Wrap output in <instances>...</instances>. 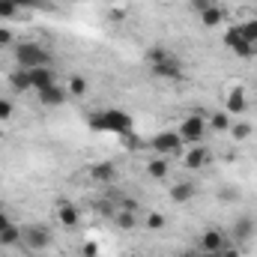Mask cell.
Returning <instances> with one entry per match:
<instances>
[{
    "instance_id": "obj_1",
    "label": "cell",
    "mask_w": 257,
    "mask_h": 257,
    "mask_svg": "<svg viewBox=\"0 0 257 257\" xmlns=\"http://www.w3.org/2000/svg\"><path fill=\"white\" fill-rule=\"evenodd\" d=\"M87 126L93 132H108V135H123L126 138V135L135 132V120L128 117L126 111H120V108H105V111L90 114Z\"/></svg>"
},
{
    "instance_id": "obj_2",
    "label": "cell",
    "mask_w": 257,
    "mask_h": 257,
    "mask_svg": "<svg viewBox=\"0 0 257 257\" xmlns=\"http://www.w3.org/2000/svg\"><path fill=\"white\" fill-rule=\"evenodd\" d=\"M15 63H18V69H36V66L51 63V54L36 42H21V45H15Z\"/></svg>"
},
{
    "instance_id": "obj_3",
    "label": "cell",
    "mask_w": 257,
    "mask_h": 257,
    "mask_svg": "<svg viewBox=\"0 0 257 257\" xmlns=\"http://www.w3.org/2000/svg\"><path fill=\"white\" fill-rule=\"evenodd\" d=\"M183 138H180V132H159L153 141H150V147H153V153H159V156H183L186 150H183Z\"/></svg>"
},
{
    "instance_id": "obj_4",
    "label": "cell",
    "mask_w": 257,
    "mask_h": 257,
    "mask_svg": "<svg viewBox=\"0 0 257 257\" xmlns=\"http://www.w3.org/2000/svg\"><path fill=\"white\" fill-rule=\"evenodd\" d=\"M21 242H24L27 248H33V251H45V248L51 245V230H48L45 224H27V227L21 230Z\"/></svg>"
},
{
    "instance_id": "obj_5",
    "label": "cell",
    "mask_w": 257,
    "mask_h": 257,
    "mask_svg": "<svg viewBox=\"0 0 257 257\" xmlns=\"http://www.w3.org/2000/svg\"><path fill=\"white\" fill-rule=\"evenodd\" d=\"M177 132H180V138H183L186 144H203V135H206L209 128H206V120H203L200 114H194V117H186Z\"/></svg>"
},
{
    "instance_id": "obj_6",
    "label": "cell",
    "mask_w": 257,
    "mask_h": 257,
    "mask_svg": "<svg viewBox=\"0 0 257 257\" xmlns=\"http://www.w3.org/2000/svg\"><path fill=\"white\" fill-rule=\"evenodd\" d=\"M227 245H230L227 236H224L221 230H215V227H209L206 233H200V242H197V248H200V251H209V254H221Z\"/></svg>"
},
{
    "instance_id": "obj_7",
    "label": "cell",
    "mask_w": 257,
    "mask_h": 257,
    "mask_svg": "<svg viewBox=\"0 0 257 257\" xmlns=\"http://www.w3.org/2000/svg\"><path fill=\"white\" fill-rule=\"evenodd\" d=\"M254 230H257L254 218H251V215H239V218L233 221V227H230V239H233L236 245H245V242L254 236Z\"/></svg>"
},
{
    "instance_id": "obj_8",
    "label": "cell",
    "mask_w": 257,
    "mask_h": 257,
    "mask_svg": "<svg viewBox=\"0 0 257 257\" xmlns=\"http://www.w3.org/2000/svg\"><path fill=\"white\" fill-rule=\"evenodd\" d=\"M153 75L156 78H165V81H183V63H180V57L174 54V57L156 63L153 66Z\"/></svg>"
},
{
    "instance_id": "obj_9",
    "label": "cell",
    "mask_w": 257,
    "mask_h": 257,
    "mask_svg": "<svg viewBox=\"0 0 257 257\" xmlns=\"http://www.w3.org/2000/svg\"><path fill=\"white\" fill-rule=\"evenodd\" d=\"M57 84V75L51 72V66H36V69H30V87L36 90V93H42V90H48V87H54Z\"/></svg>"
},
{
    "instance_id": "obj_10",
    "label": "cell",
    "mask_w": 257,
    "mask_h": 257,
    "mask_svg": "<svg viewBox=\"0 0 257 257\" xmlns=\"http://www.w3.org/2000/svg\"><path fill=\"white\" fill-rule=\"evenodd\" d=\"M248 108V96H245V87H233L227 96H224V111L233 117V114H245Z\"/></svg>"
},
{
    "instance_id": "obj_11",
    "label": "cell",
    "mask_w": 257,
    "mask_h": 257,
    "mask_svg": "<svg viewBox=\"0 0 257 257\" xmlns=\"http://www.w3.org/2000/svg\"><path fill=\"white\" fill-rule=\"evenodd\" d=\"M78 221H81L78 209L66 197H57V224H63L66 230H72V227H78Z\"/></svg>"
},
{
    "instance_id": "obj_12",
    "label": "cell",
    "mask_w": 257,
    "mask_h": 257,
    "mask_svg": "<svg viewBox=\"0 0 257 257\" xmlns=\"http://www.w3.org/2000/svg\"><path fill=\"white\" fill-rule=\"evenodd\" d=\"M39 102H42L45 108H63L66 102H69V90L60 87V84H54V87H48V90L39 93Z\"/></svg>"
},
{
    "instance_id": "obj_13",
    "label": "cell",
    "mask_w": 257,
    "mask_h": 257,
    "mask_svg": "<svg viewBox=\"0 0 257 257\" xmlns=\"http://www.w3.org/2000/svg\"><path fill=\"white\" fill-rule=\"evenodd\" d=\"M206 162H209V150H206L203 144H194L189 153H183V165H186L189 171H200V168H206Z\"/></svg>"
},
{
    "instance_id": "obj_14",
    "label": "cell",
    "mask_w": 257,
    "mask_h": 257,
    "mask_svg": "<svg viewBox=\"0 0 257 257\" xmlns=\"http://www.w3.org/2000/svg\"><path fill=\"white\" fill-rule=\"evenodd\" d=\"M90 177L96 183H114L117 180V165L114 162H99V165L90 168Z\"/></svg>"
},
{
    "instance_id": "obj_15",
    "label": "cell",
    "mask_w": 257,
    "mask_h": 257,
    "mask_svg": "<svg viewBox=\"0 0 257 257\" xmlns=\"http://www.w3.org/2000/svg\"><path fill=\"white\" fill-rule=\"evenodd\" d=\"M197 18H200L203 27H218V24H224V9H221L218 3H212V6H206Z\"/></svg>"
},
{
    "instance_id": "obj_16",
    "label": "cell",
    "mask_w": 257,
    "mask_h": 257,
    "mask_svg": "<svg viewBox=\"0 0 257 257\" xmlns=\"http://www.w3.org/2000/svg\"><path fill=\"white\" fill-rule=\"evenodd\" d=\"M194 192H197L194 183H177V186L171 189V200H174V203H189L194 197Z\"/></svg>"
},
{
    "instance_id": "obj_17",
    "label": "cell",
    "mask_w": 257,
    "mask_h": 257,
    "mask_svg": "<svg viewBox=\"0 0 257 257\" xmlns=\"http://www.w3.org/2000/svg\"><path fill=\"white\" fill-rule=\"evenodd\" d=\"M9 84H12L18 93L33 90V87H30V69H15V72H9Z\"/></svg>"
},
{
    "instance_id": "obj_18",
    "label": "cell",
    "mask_w": 257,
    "mask_h": 257,
    "mask_svg": "<svg viewBox=\"0 0 257 257\" xmlns=\"http://www.w3.org/2000/svg\"><path fill=\"white\" fill-rule=\"evenodd\" d=\"M21 242V227L18 224H9L6 230H0V248H12Z\"/></svg>"
},
{
    "instance_id": "obj_19",
    "label": "cell",
    "mask_w": 257,
    "mask_h": 257,
    "mask_svg": "<svg viewBox=\"0 0 257 257\" xmlns=\"http://www.w3.org/2000/svg\"><path fill=\"white\" fill-rule=\"evenodd\" d=\"M206 128L209 132H230V114L227 111H218L206 120Z\"/></svg>"
},
{
    "instance_id": "obj_20",
    "label": "cell",
    "mask_w": 257,
    "mask_h": 257,
    "mask_svg": "<svg viewBox=\"0 0 257 257\" xmlns=\"http://www.w3.org/2000/svg\"><path fill=\"white\" fill-rule=\"evenodd\" d=\"M147 174H150L153 180H165V177H168V162H165V156H156V159H150V165H147Z\"/></svg>"
},
{
    "instance_id": "obj_21",
    "label": "cell",
    "mask_w": 257,
    "mask_h": 257,
    "mask_svg": "<svg viewBox=\"0 0 257 257\" xmlns=\"http://www.w3.org/2000/svg\"><path fill=\"white\" fill-rule=\"evenodd\" d=\"M114 224H117L120 230H132V227L138 224V215H135V212H128V209H120V212L114 215Z\"/></svg>"
},
{
    "instance_id": "obj_22",
    "label": "cell",
    "mask_w": 257,
    "mask_h": 257,
    "mask_svg": "<svg viewBox=\"0 0 257 257\" xmlns=\"http://www.w3.org/2000/svg\"><path fill=\"white\" fill-rule=\"evenodd\" d=\"M66 90H69V96H84V93H87V78H84V75H72Z\"/></svg>"
},
{
    "instance_id": "obj_23",
    "label": "cell",
    "mask_w": 257,
    "mask_h": 257,
    "mask_svg": "<svg viewBox=\"0 0 257 257\" xmlns=\"http://www.w3.org/2000/svg\"><path fill=\"white\" fill-rule=\"evenodd\" d=\"M239 33H242V39H245V42H254V45H257V18L242 21V24H239Z\"/></svg>"
},
{
    "instance_id": "obj_24",
    "label": "cell",
    "mask_w": 257,
    "mask_h": 257,
    "mask_svg": "<svg viewBox=\"0 0 257 257\" xmlns=\"http://www.w3.org/2000/svg\"><path fill=\"white\" fill-rule=\"evenodd\" d=\"M233 54H236V57H242V60H254V57H257V45H254V42H245V39H242V42L233 48Z\"/></svg>"
},
{
    "instance_id": "obj_25",
    "label": "cell",
    "mask_w": 257,
    "mask_h": 257,
    "mask_svg": "<svg viewBox=\"0 0 257 257\" xmlns=\"http://www.w3.org/2000/svg\"><path fill=\"white\" fill-rule=\"evenodd\" d=\"M239 42H242V33H239V24H230V27L224 30V45H227V48L233 51V48H236Z\"/></svg>"
},
{
    "instance_id": "obj_26",
    "label": "cell",
    "mask_w": 257,
    "mask_h": 257,
    "mask_svg": "<svg viewBox=\"0 0 257 257\" xmlns=\"http://www.w3.org/2000/svg\"><path fill=\"white\" fill-rule=\"evenodd\" d=\"M230 135H233V141H245V138H251V123H245V120L230 123Z\"/></svg>"
},
{
    "instance_id": "obj_27",
    "label": "cell",
    "mask_w": 257,
    "mask_h": 257,
    "mask_svg": "<svg viewBox=\"0 0 257 257\" xmlns=\"http://www.w3.org/2000/svg\"><path fill=\"white\" fill-rule=\"evenodd\" d=\"M168 57H174L168 48H150V51H147V60H150V66L162 63V60H168Z\"/></svg>"
},
{
    "instance_id": "obj_28",
    "label": "cell",
    "mask_w": 257,
    "mask_h": 257,
    "mask_svg": "<svg viewBox=\"0 0 257 257\" xmlns=\"http://www.w3.org/2000/svg\"><path fill=\"white\" fill-rule=\"evenodd\" d=\"M218 200H221V203H236V200H239V189H233V186L218 189Z\"/></svg>"
},
{
    "instance_id": "obj_29",
    "label": "cell",
    "mask_w": 257,
    "mask_h": 257,
    "mask_svg": "<svg viewBox=\"0 0 257 257\" xmlns=\"http://www.w3.org/2000/svg\"><path fill=\"white\" fill-rule=\"evenodd\" d=\"M165 224H168V221H165L162 212H150V215H147V227H150V230H162Z\"/></svg>"
},
{
    "instance_id": "obj_30",
    "label": "cell",
    "mask_w": 257,
    "mask_h": 257,
    "mask_svg": "<svg viewBox=\"0 0 257 257\" xmlns=\"http://www.w3.org/2000/svg\"><path fill=\"white\" fill-rule=\"evenodd\" d=\"M15 15H18L15 0H0V18H15Z\"/></svg>"
},
{
    "instance_id": "obj_31",
    "label": "cell",
    "mask_w": 257,
    "mask_h": 257,
    "mask_svg": "<svg viewBox=\"0 0 257 257\" xmlns=\"http://www.w3.org/2000/svg\"><path fill=\"white\" fill-rule=\"evenodd\" d=\"M12 111H15V105H12L9 99H3V96H0V123H3V120H9V117H12Z\"/></svg>"
},
{
    "instance_id": "obj_32",
    "label": "cell",
    "mask_w": 257,
    "mask_h": 257,
    "mask_svg": "<svg viewBox=\"0 0 257 257\" xmlns=\"http://www.w3.org/2000/svg\"><path fill=\"white\" fill-rule=\"evenodd\" d=\"M81 254L84 257H99V245H96L93 239H87V242L81 245Z\"/></svg>"
},
{
    "instance_id": "obj_33",
    "label": "cell",
    "mask_w": 257,
    "mask_h": 257,
    "mask_svg": "<svg viewBox=\"0 0 257 257\" xmlns=\"http://www.w3.org/2000/svg\"><path fill=\"white\" fill-rule=\"evenodd\" d=\"M12 39H15L12 30L9 27H0V45H12Z\"/></svg>"
},
{
    "instance_id": "obj_34",
    "label": "cell",
    "mask_w": 257,
    "mask_h": 257,
    "mask_svg": "<svg viewBox=\"0 0 257 257\" xmlns=\"http://www.w3.org/2000/svg\"><path fill=\"white\" fill-rule=\"evenodd\" d=\"M120 209H128V212H135V209H138V200H135V197H123V200H120Z\"/></svg>"
},
{
    "instance_id": "obj_35",
    "label": "cell",
    "mask_w": 257,
    "mask_h": 257,
    "mask_svg": "<svg viewBox=\"0 0 257 257\" xmlns=\"http://www.w3.org/2000/svg\"><path fill=\"white\" fill-rule=\"evenodd\" d=\"M39 3H42V0H15V6H18V9H36Z\"/></svg>"
},
{
    "instance_id": "obj_36",
    "label": "cell",
    "mask_w": 257,
    "mask_h": 257,
    "mask_svg": "<svg viewBox=\"0 0 257 257\" xmlns=\"http://www.w3.org/2000/svg\"><path fill=\"white\" fill-rule=\"evenodd\" d=\"M206 6H212V3H209V0H192V9L197 12V15H200V12H203Z\"/></svg>"
},
{
    "instance_id": "obj_37",
    "label": "cell",
    "mask_w": 257,
    "mask_h": 257,
    "mask_svg": "<svg viewBox=\"0 0 257 257\" xmlns=\"http://www.w3.org/2000/svg\"><path fill=\"white\" fill-rule=\"evenodd\" d=\"M221 257H239V248H230V245H227V248L221 251Z\"/></svg>"
},
{
    "instance_id": "obj_38",
    "label": "cell",
    "mask_w": 257,
    "mask_h": 257,
    "mask_svg": "<svg viewBox=\"0 0 257 257\" xmlns=\"http://www.w3.org/2000/svg\"><path fill=\"white\" fill-rule=\"evenodd\" d=\"M9 224H12V221H9V215H6V212H0V230H6Z\"/></svg>"
},
{
    "instance_id": "obj_39",
    "label": "cell",
    "mask_w": 257,
    "mask_h": 257,
    "mask_svg": "<svg viewBox=\"0 0 257 257\" xmlns=\"http://www.w3.org/2000/svg\"><path fill=\"white\" fill-rule=\"evenodd\" d=\"M194 257H221V254H209V251H197Z\"/></svg>"
},
{
    "instance_id": "obj_40",
    "label": "cell",
    "mask_w": 257,
    "mask_h": 257,
    "mask_svg": "<svg viewBox=\"0 0 257 257\" xmlns=\"http://www.w3.org/2000/svg\"><path fill=\"white\" fill-rule=\"evenodd\" d=\"M180 257H194V254H180Z\"/></svg>"
},
{
    "instance_id": "obj_41",
    "label": "cell",
    "mask_w": 257,
    "mask_h": 257,
    "mask_svg": "<svg viewBox=\"0 0 257 257\" xmlns=\"http://www.w3.org/2000/svg\"><path fill=\"white\" fill-rule=\"evenodd\" d=\"M209 3H221V0H209Z\"/></svg>"
},
{
    "instance_id": "obj_42",
    "label": "cell",
    "mask_w": 257,
    "mask_h": 257,
    "mask_svg": "<svg viewBox=\"0 0 257 257\" xmlns=\"http://www.w3.org/2000/svg\"><path fill=\"white\" fill-rule=\"evenodd\" d=\"M105 3H117V0H105Z\"/></svg>"
}]
</instances>
